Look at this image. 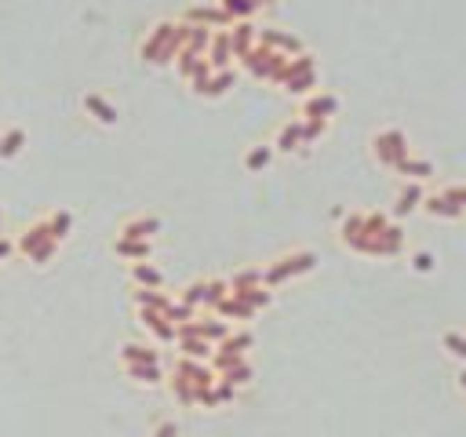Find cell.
<instances>
[{"mask_svg":"<svg viewBox=\"0 0 466 437\" xmlns=\"http://www.w3.org/2000/svg\"><path fill=\"white\" fill-rule=\"evenodd\" d=\"M22 142H26V135L22 132H8L4 135V142H0V157H15L22 150Z\"/></svg>","mask_w":466,"mask_h":437,"instance_id":"cell-1","label":"cell"},{"mask_svg":"<svg viewBox=\"0 0 466 437\" xmlns=\"http://www.w3.org/2000/svg\"><path fill=\"white\" fill-rule=\"evenodd\" d=\"M88 106H91L95 113H99V121H106V124H114V121H117V113H114V109H109V106H102L99 99H95V95H91V99H88Z\"/></svg>","mask_w":466,"mask_h":437,"instance_id":"cell-2","label":"cell"}]
</instances>
